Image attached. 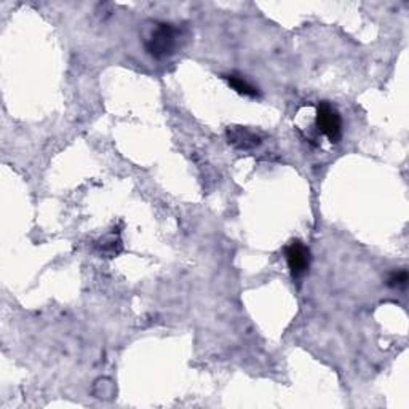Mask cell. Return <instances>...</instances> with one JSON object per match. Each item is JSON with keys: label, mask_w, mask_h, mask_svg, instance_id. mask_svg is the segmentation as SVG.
Returning <instances> with one entry per match:
<instances>
[{"label": "cell", "mask_w": 409, "mask_h": 409, "mask_svg": "<svg viewBox=\"0 0 409 409\" xmlns=\"http://www.w3.org/2000/svg\"><path fill=\"white\" fill-rule=\"evenodd\" d=\"M317 126L331 143H339L342 136L341 115L326 101L320 102L317 107Z\"/></svg>", "instance_id": "7a4b0ae2"}, {"label": "cell", "mask_w": 409, "mask_h": 409, "mask_svg": "<svg viewBox=\"0 0 409 409\" xmlns=\"http://www.w3.org/2000/svg\"><path fill=\"white\" fill-rule=\"evenodd\" d=\"M229 85L232 87L236 93L245 94V96H256L258 94V88L253 87L251 83H248L245 79H241L239 75H227L226 77Z\"/></svg>", "instance_id": "5b68a950"}, {"label": "cell", "mask_w": 409, "mask_h": 409, "mask_svg": "<svg viewBox=\"0 0 409 409\" xmlns=\"http://www.w3.org/2000/svg\"><path fill=\"white\" fill-rule=\"evenodd\" d=\"M227 139H229V144H232L236 147V149H243V151L253 149V147L261 144L259 136H256L253 131H249L246 130V128H241V126L230 128V130H227Z\"/></svg>", "instance_id": "277c9868"}, {"label": "cell", "mask_w": 409, "mask_h": 409, "mask_svg": "<svg viewBox=\"0 0 409 409\" xmlns=\"http://www.w3.org/2000/svg\"><path fill=\"white\" fill-rule=\"evenodd\" d=\"M387 283H388V286H392V288H405L408 283V272L398 271V272L390 273Z\"/></svg>", "instance_id": "8992f818"}, {"label": "cell", "mask_w": 409, "mask_h": 409, "mask_svg": "<svg viewBox=\"0 0 409 409\" xmlns=\"http://www.w3.org/2000/svg\"><path fill=\"white\" fill-rule=\"evenodd\" d=\"M285 256H286L288 267H290L293 277H300V275H304L307 271H309L310 251L302 241L293 240L290 245L286 246Z\"/></svg>", "instance_id": "3957f363"}, {"label": "cell", "mask_w": 409, "mask_h": 409, "mask_svg": "<svg viewBox=\"0 0 409 409\" xmlns=\"http://www.w3.org/2000/svg\"><path fill=\"white\" fill-rule=\"evenodd\" d=\"M181 29L171 23H158L146 38V51L156 60L173 56L181 47Z\"/></svg>", "instance_id": "6da1fadb"}]
</instances>
